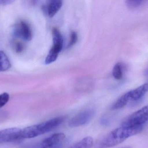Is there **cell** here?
Segmentation results:
<instances>
[{
    "mask_svg": "<svg viewBox=\"0 0 148 148\" xmlns=\"http://www.w3.org/2000/svg\"><path fill=\"white\" fill-rule=\"evenodd\" d=\"M143 127L121 126L105 136L96 148H108L115 147L131 136L139 134Z\"/></svg>",
    "mask_w": 148,
    "mask_h": 148,
    "instance_id": "6da1fadb",
    "label": "cell"
},
{
    "mask_svg": "<svg viewBox=\"0 0 148 148\" xmlns=\"http://www.w3.org/2000/svg\"><path fill=\"white\" fill-rule=\"evenodd\" d=\"M148 122V104L128 116L123 120L121 126L143 127Z\"/></svg>",
    "mask_w": 148,
    "mask_h": 148,
    "instance_id": "3957f363",
    "label": "cell"
},
{
    "mask_svg": "<svg viewBox=\"0 0 148 148\" xmlns=\"http://www.w3.org/2000/svg\"><path fill=\"white\" fill-rule=\"evenodd\" d=\"M15 36L27 41H30L32 38L31 28L27 23L24 21H18L14 28Z\"/></svg>",
    "mask_w": 148,
    "mask_h": 148,
    "instance_id": "8992f818",
    "label": "cell"
},
{
    "mask_svg": "<svg viewBox=\"0 0 148 148\" xmlns=\"http://www.w3.org/2000/svg\"><path fill=\"white\" fill-rule=\"evenodd\" d=\"M94 144L92 137L87 136L73 145L69 148H91Z\"/></svg>",
    "mask_w": 148,
    "mask_h": 148,
    "instance_id": "7c38bea8",
    "label": "cell"
},
{
    "mask_svg": "<svg viewBox=\"0 0 148 148\" xmlns=\"http://www.w3.org/2000/svg\"><path fill=\"white\" fill-rule=\"evenodd\" d=\"M11 67L10 61L3 51H0V72L8 70Z\"/></svg>",
    "mask_w": 148,
    "mask_h": 148,
    "instance_id": "4fadbf2b",
    "label": "cell"
},
{
    "mask_svg": "<svg viewBox=\"0 0 148 148\" xmlns=\"http://www.w3.org/2000/svg\"><path fill=\"white\" fill-rule=\"evenodd\" d=\"M143 74H144V75L145 76L148 75V67L145 70Z\"/></svg>",
    "mask_w": 148,
    "mask_h": 148,
    "instance_id": "44dd1931",
    "label": "cell"
},
{
    "mask_svg": "<svg viewBox=\"0 0 148 148\" xmlns=\"http://www.w3.org/2000/svg\"><path fill=\"white\" fill-rule=\"evenodd\" d=\"M53 44H63V37L60 30L57 28H54L53 30Z\"/></svg>",
    "mask_w": 148,
    "mask_h": 148,
    "instance_id": "9a60e30c",
    "label": "cell"
},
{
    "mask_svg": "<svg viewBox=\"0 0 148 148\" xmlns=\"http://www.w3.org/2000/svg\"><path fill=\"white\" fill-rule=\"evenodd\" d=\"M148 91V84L145 83L135 89L129 91L130 103L139 101L144 97Z\"/></svg>",
    "mask_w": 148,
    "mask_h": 148,
    "instance_id": "ba28073f",
    "label": "cell"
},
{
    "mask_svg": "<svg viewBox=\"0 0 148 148\" xmlns=\"http://www.w3.org/2000/svg\"><path fill=\"white\" fill-rule=\"evenodd\" d=\"M121 148H131L130 147H122Z\"/></svg>",
    "mask_w": 148,
    "mask_h": 148,
    "instance_id": "7402d4cb",
    "label": "cell"
},
{
    "mask_svg": "<svg viewBox=\"0 0 148 148\" xmlns=\"http://www.w3.org/2000/svg\"><path fill=\"white\" fill-rule=\"evenodd\" d=\"M144 1L139 0H127L126 1V6L130 9H135L141 7L144 4Z\"/></svg>",
    "mask_w": 148,
    "mask_h": 148,
    "instance_id": "2e32d148",
    "label": "cell"
},
{
    "mask_svg": "<svg viewBox=\"0 0 148 148\" xmlns=\"http://www.w3.org/2000/svg\"><path fill=\"white\" fill-rule=\"evenodd\" d=\"M66 118L65 116H58L23 129L21 131L22 139H31L48 133L60 126Z\"/></svg>",
    "mask_w": 148,
    "mask_h": 148,
    "instance_id": "7a4b0ae2",
    "label": "cell"
},
{
    "mask_svg": "<svg viewBox=\"0 0 148 148\" xmlns=\"http://www.w3.org/2000/svg\"><path fill=\"white\" fill-rule=\"evenodd\" d=\"M21 129L15 127L0 130V144L22 140L21 137Z\"/></svg>",
    "mask_w": 148,
    "mask_h": 148,
    "instance_id": "52a82bcc",
    "label": "cell"
},
{
    "mask_svg": "<svg viewBox=\"0 0 148 148\" xmlns=\"http://www.w3.org/2000/svg\"><path fill=\"white\" fill-rule=\"evenodd\" d=\"M62 44H53L45 60V63L49 64L56 61L60 52L61 51Z\"/></svg>",
    "mask_w": 148,
    "mask_h": 148,
    "instance_id": "30bf717a",
    "label": "cell"
},
{
    "mask_svg": "<svg viewBox=\"0 0 148 148\" xmlns=\"http://www.w3.org/2000/svg\"><path fill=\"white\" fill-rule=\"evenodd\" d=\"M13 1H0V4L3 5H7L13 2Z\"/></svg>",
    "mask_w": 148,
    "mask_h": 148,
    "instance_id": "ffe728a7",
    "label": "cell"
},
{
    "mask_svg": "<svg viewBox=\"0 0 148 148\" xmlns=\"http://www.w3.org/2000/svg\"><path fill=\"white\" fill-rule=\"evenodd\" d=\"M24 45L21 42L15 41L14 43V48L17 53H21L24 50Z\"/></svg>",
    "mask_w": 148,
    "mask_h": 148,
    "instance_id": "ac0fdd59",
    "label": "cell"
},
{
    "mask_svg": "<svg viewBox=\"0 0 148 148\" xmlns=\"http://www.w3.org/2000/svg\"><path fill=\"white\" fill-rule=\"evenodd\" d=\"M95 110L91 109L81 111L74 116L69 122L70 127H77L84 126L91 121L95 116Z\"/></svg>",
    "mask_w": 148,
    "mask_h": 148,
    "instance_id": "277c9868",
    "label": "cell"
},
{
    "mask_svg": "<svg viewBox=\"0 0 148 148\" xmlns=\"http://www.w3.org/2000/svg\"><path fill=\"white\" fill-rule=\"evenodd\" d=\"M123 68L121 63H116L113 68V76L115 79L117 80L122 79L123 76Z\"/></svg>",
    "mask_w": 148,
    "mask_h": 148,
    "instance_id": "5bb4252c",
    "label": "cell"
},
{
    "mask_svg": "<svg viewBox=\"0 0 148 148\" xmlns=\"http://www.w3.org/2000/svg\"><path fill=\"white\" fill-rule=\"evenodd\" d=\"M66 135L56 133L44 139L37 148H63L66 143Z\"/></svg>",
    "mask_w": 148,
    "mask_h": 148,
    "instance_id": "5b68a950",
    "label": "cell"
},
{
    "mask_svg": "<svg viewBox=\"0 0 148 148\" xmlns=\"http://www.w3.org/2000/svg\"><path fill=\"white\" fill-rule=\"evenodd\" d=\"M77 35L75 32H72L71 33V40L69 44V47H71L73 46L74 44L77 42Z\"/></svg>",
    "mask_w": 148,
    "mask_h": 148,
    "instance_id": "d6986e66",
    "label": "cell"
},
{
    "mask_svg": "<svg viewBox=\"0 0 148 148\" xmlns=\"http://www.w3.org/2000/svg\"><path fill=\"white\" fill-rule=\"evenodd\" d=\"M130 103L129 93L128 92L123 94L112 105L111 107L112 110H117L123 108Z\"/></svg>",
    "mask_w": 148,
    "mask_h": 148,
    "instance_id": "8fae6325",
    "label": "cell"
},
{
    "mask_svg": "<svg viewBox=\"0 0 148 148\" xmlns=\"http://www.w3.org/2000/svg\"><path fill=\"white\" fill-rule=\"evenodd\" d=\"M62 5V1L60 0H53L49 1L44 9L49 17H53L59 10Z\"/></svg>",
    "mask_w": 148,
    "mask_h": 148,
    "instance_id": "9c48e42d",
    "label": "cell"
},
{
    "mask_svg": "<svg viewBox=\"0 0 148 148\" xmlns=\"http://www.w3.org/2000/svg\"><path fill=\"white\" fill-rule=\"evenodd\" d=\"M10 99V96L8 93H3L0 94V109L5 106Z\"/></svg>",
    "mask_w": 148,
    "mask_h": 148,
    "instance_id": "e0dca14e",
    "label": "cell"
}]
</instances>
